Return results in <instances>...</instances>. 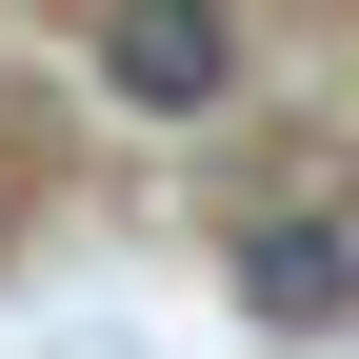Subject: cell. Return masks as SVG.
Listing matches in <instances>:
<instances>
[{
  "instance_id": "cell-1",
  "label": "cell",
  "mask_w": 359,
  "mask_h": 359,
  "mask_svg": "<svg viewBox=\"0 0 359 359\" xmlns=\"http://www.w3.org/2000/svg\"><path fill=\"white\" fill-rule=\"evenodd\" d=\"M100 80L140 120H200L219 80H240V20H219V0H120V20H100Z\"/></svg>"
},
{
  "instance_id": "cell-2",
  "label": "cell",
  "mask_w": 359,
  "mask_h": 359,
  "mask_svg": "<svg viewBox=\"0 0 359 359\" xmlns=\"http://www.w3.org/2000/svg\"><path fill=\"white\" fill-rule=\"evenodd\" d=\"M240 299L280 339H320V320H359V240H339V219H259V240H240Z\"/></svg>"
}]
</instances>
